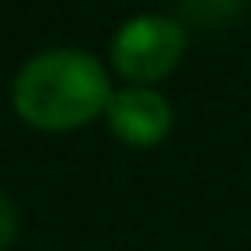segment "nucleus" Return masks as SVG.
<instances>
[{"mask_svg": "<svg viewBox=\"0 0 251 251\" xmlns=\"http://www.w3.org/2000/svg\"><path fill=\"white\" fill-rule=\"evenodd\" d=\"M185 48H188V30L174 15L141 11L115 30L111 67L129 85H155L181 67Z\"/></svg>", "mask_w": 251, "mask_h": 251, "instance_id": "obj_2", "label": "nucleus"}, {"mask_svg": "<svg viewBox=\"0 0 251 251\" xmlns=\"http://www.w3.org/2000/svg\"><path fill=\"white\" fill-rule=\"evenodd\" d=\"M111 74L85 48H45L19 67L11 107L41 133H71L96 122L111 100Z\"/></svg>", "mask_w": 251, "mask_h": 251, "instance_id": "obj_1", "label": "nucleus"}, {"mask_svg": "<svg viewBox=\"0 0 251 251\" xmlns=\"http://www.w3.org/2000/svg\"><path fill=\"white\" fill-rule=\"evenodd\" d=\"M107 129L126 148H155L174 129V107L151 85H126L115 89L103 107Z\"/></svg>", "mask_w": 251, "mask_h": 251, "instance_id": "obj_3", "label": "nucleus"}, {"mask_svg": "<svg viewBox=\"0 0 251 251\" xmlns=\"http://www.w3.org/2000/svg\"><path fill=\"white\" fill-rule=\"evenodd\" d=\"M15 236H19V207H15V200L0 188V251H8L11 244H15Z\"/></svg>", "mask_w": 251, "mask_h": 251, "instance_id": "obj_4", "label": "nucleus"}]
</instances>
